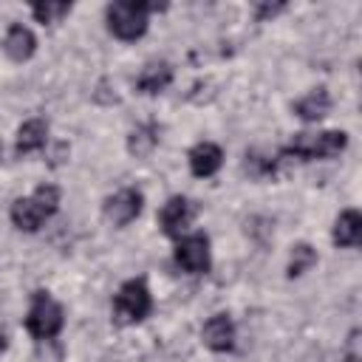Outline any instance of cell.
Masks as SVG:
<instances>
[{
  "label": "cell",
  "mask_w": 362,
  "mask_h": 362,
  "mask_svg": "<svg viewBox=\"0 0 362 362\" xmlns=\"http://www.w3.org/2000/svg\"><path fill=\"white\" fill-rule=\"evenodd\" d=\"M59 209V189L54 184H40L28 198L11 204V223L23 232H37Z\"/></svg>",
  "instance_id": "cell-1"
},
{
  "label": "cell",
  "mask_w": 362,
  "mask_h": 362,
  "mask_svg": "<svg viewBox=\"0 0 362 362\" xmlns=\"http://www.w3.org/2000/svg\"><path fill=\"white\" fill-rule=\"evenodd\" d=\"M164 8L158 3H144V0H116L107 6V28L119 40H139L147 31L150 11Z\"/></svg>",
  "instance_id": "cell-2"
},
{
  "label": "cell",
  "mask_w": 362,
  "mask_h": 362,
  "mask_svg": "<svg viewBox=\"0 0 362 362\" xmlns=\"http://www.w3.org/2000/svg\"><path fill=\"white\" fill-rule=\"evenodd\" d=\"M348 147V136L342 130H322V133H297L283 156L291 161H314V158H337Z\"/></svg>",
  "instance_id": "cell-3"
},
{
  "label": "cell",
  "mask_w": 362,
  "mask_h": 362,
  "mask_svg": "<svg viewBox=\"0 0 362 362\" xmlns=\"http://www.w3.org/2000/svg\"><path fill=\"white\" fill-rule=\"evenodd\" d=\"M62 305L48 294V291H34L31 308L25 317V328L34 339H54L62 331Z\"/></svg>",
  "instance_id": "cell-4"
},
{
  "label": "cell",
  "mask_w": 362,
  "mask_h": 362,
  "mask_svg": "<svg viewBox=\"0 0 362 362\" xmlns=\"http://www.w3.org/2000/svg\"><path fill=\"white\" fill-rule=\"evenodd\" d=\"M153 308V297L150 288L141 280H127L119 294L113 297V320L119 325H133L139 320H144Z\"/></svg>",
  "instance_id": "cell-5"
},
{
  "label": "cell",
  "mask_w": 362,
  "mask_h": 362,
  "mask_svg": "<svg viewBox=\"0 0 362 362\" xmlns=\"http://www.w3.org/2000/svg\"><path fill=\"white\" fill-rule=\"evenodd\" d=\"M195 215H198V206H195L189 198H184V195H173V198L161 206V212H158L161 232H164L167 238H181V235L192 226Z\"/></svg>",
  "instance_id": "cell-6"
},
{
  "label": "cell",
  "mask_w": 362,
  "mask_h": 362,
  "mask_svg": "<svg viewBox=\"0 0 362 362\" xmlns=\"http://www.w3.org/2000/svg\"><path fill=\"white\" fill-rule=\"evenodd\" d=\"M175 263H178V269H184V272H189V274L206 272V269H209V238L201 235V232L178 238Z\"/></svg>",
  "instance_id": "cell-7"
},
{
  "label": "cell",
  "mask_w": 362,
  "mask_h": 362,
  "mask_svg": "<svg viewBox=\"0 0 362 362\" xmlns=\"http://www.w3.org/2000/svg\"><path fill=\"white\" fill-rule=\"evenodd\" d=\"M141 204H144L141 192L133 189V187H124V189L113 192V195L105 201V218H107L113 226H127L130 221L139 218Z\"/></svg>",
  "instance_id": "cell-8"
},
{
  "label": "cell",
  "mask_w": 362,
  "mask_h": 362,
  "mask_svg": "<svg viewBox=\"0 0 362 362\" xmlns=\"http://www.w3.org/2000/svg\"><path fill=\"white\" fill-rule=\"evenodd\" d=\"M201 337H204V345L218 351V354L221 351H232V345H235V325H232V320L226 314H215V317H209L204 322Z\"/></svg>",
  "instance_id": "cell-9"
},
{
  "label": "cell",
  "mask_w": 362,
  "mask_h": 362,
  "mask_svg": "<svg viewBox=\"0 0 362 362\" xmlns=\"http://www.w3.org/2000/svg\"><path fill=\"white\" fill-rule=\"evenodd\" d=\"M221 164H223V150L218 144H212V141H201V144H195L189 150V170L198 178L215 175L221 170Z\"/></svg>",
  "instance_id": "cell-10"
},
{
  "label": "cell",
  "mask_w": 362,
  "mask_h": 362,
  "mask_svg": "<svg viewBox=\"0 0 362 362\" xmlns=\"http://www.w3.org/2000/svg\"><path fill=\"white\" fill-rule=\"evenodd\" d=\"M3 51L8 54V59L14 62H25L34 51H37V40L31 34V28L20 25V23H11L6 37H3Z\"/></svg>",
  "instance_id": "cell-11"
},
{
  "label": "cell",
  "mask_w": 362,
  "mask_h": 362,
  "mask_svg": "<svg viewBox=\"0 0 362 362\" xmlns=\"http://www.w3.org/2000/svg\"><path fill=\"white\" fill-rule=\"evenodd\" d=\"M45 139H48V124L42 119H28L20 124L17 130V156H28V153H37L40 147H45Z\"/></svg>",
  "instance_id": "cell-12"
},
{
  "label": "cell",
  "mask_w": 362,
  "mask_h": 362,
  "mask_svg": "<svg viewBox=\"0 0 362 362\" xmlns=\"http://www.w3.org/2000/svg\"><path fill=\"white\" fill-rule=\"evenodd\" d=\"M328 110H331V96H328L325 88H314V90H308L303 99L294 102V113H297L303 122H317V119H322Z\"/></svg>",
  "instance_id": "cell-13"
},
{
  "label": "cell",
  "mask_w": 362,
  "mask_h": 362,
  "mask_svg": "<svg viewBox=\"0 0 362 362\" xmlns=\"http://www.w3.org/2000/svg\"><path fill=\"white\" fill-rule=\"evenodd\" d=\"M173 82V68L167 62H147L136 79V88L141 93H158Z\"/></svg>",
  "instance_id": "cell-14"
},
{
  "label": "cell",
  "mask_w": 362,
  "mask_h": 362,
  "mask_svg": "<svg viewBox=\"0 0 362 362\" xmlns=\"http://www.w3.org/2000/svg\"><path fill=\"white\" fill-rule=\"evenodd\" d=\"M362 238V215L356 209H345L334 223V243L337 246H356Z\"/></svg>",
  "instance_id": "cell-15"
},
{
  "label": "cell",
  "mask_w": 362,
  "mask_h": 362,
  "mask_svg": "<svg viewBox=\"0 0 362 362\" xmlns=\"http://www.w3.org/2000/svg\"><path fill=\"white\" fill-rule=\"evenodd\" d=\"M314 263H317V252H314L308 243H297V246L291 249V257H288V277L305 274Z\"/></svg>",
  "instance_id": "cell-16"
},
{
  "label": "cell",
  "mask_w": 362,
  "mask_h": 362,
  "mask_svg": "<svg viewBox=\"0 0 362 362\" xmlns=\"http://www.w3.org/2000/svg\"><path fill=\"white\" fill-rule=\"evenodd\" d=\"M68 11H71V3H54V0H45V3H34V6H31V14H34L37 23H42V25L59 23Z\"/></svg>",
  "instance_id": "cell-17"
},
{
  "label": "cell",
  "mask_w": 362,
  "mask_h": 362,
  "mask_svg": "<svg viewBox=\"0 0 362 362\" xmlns=\"http://www.w3.org/2000/svg\"><path fill=\"white\" fill-rule=\"evenodd\" d=\"M156 144H158V136H156V130H153L150 124L136 127V130L130 133V139H127V150H130L133 156H147Z\"/></svg>",
  "instance_id": "cell-18"
},
{
  "label": "cell",
  "mask_w": 362,
  "mask_h": 362,
  "mask_svg": "<svg viewBox=\"0 0 362 362\" xmlns=\"http://www.w3.org/2000/svg\"><path fill=\"white\" fill-rule=\"evenodd\" d=\"M62 356H65V351L57 342V337L54 339H37V354H34L37 362H62Z\"/></svg>",
  "instance_id": "cell-19"
},
{
  "label": "cell",
  "mask_w": 362,
  "mask_h": 362,
  "mask_svg": "<svg viewBox=\"0 0 362 362\" xmlns=\"http://www.w3.org/2000/svg\"><path fill=\"white\" fill-rule=\"evenodd\" d=\"M277 11H283V3H277V6H257V20H266V17H274Z\"/></svg>",
  "instance_id": "cell-20"
},
{
  "label": "cell",
  "mask_w": 362,
  "mask_h": 362,
  "mask_svg": "<svg viewBox=\"0 0 362 362\" xmlns=\"http://www.w3.org/2000/svg\"><path fill=\"white\" fill-rule=\"evenodd\" d=\"M6 345H8V339H6V334H3V331H0V354H3V351H6Z\"/></svg>",
  "instance_id": "cell-21"
}]
</instances>
